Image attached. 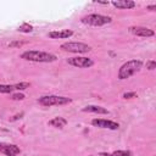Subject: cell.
<instances>
[{
	"label": "cell",
	"mask_w": 156,
	"mask_h": 156,
	"mask_svg": "<svg viewBox=\"0 0 156 156\" xmlns=\"http://www.w3.org/2000/svg\"><path fill=\"white\" fill-rule=\"evenodd\" d=\"M143 65H144V62L141 60H136V58L124 62L118 69V79L123 80V79L130 78L132 76H134L143 68Z\"/></svg>",
	"instance_id": "obj_2"
},
{
	"label": "cell",
	"mask_w": 156,
	"mask_h": 156,
	"mask_svg": "<svg viewBox=\"0 0 156 156\" xmlns=\"http://www.w3.org/2000/svg\"><path fill=\"white\" fill-rule=\"evenodd\" d=\"M15 89V84L10 85V84H0V93L1 94H10L12 93Z\"/></svg>",
	"instance_id": "obj_15"
},
{
	"label": "cell",
	"mask_w": 156,
	"mask_h": 156,
	"mask_svg": "<svg viewBox=\"0 0 156 156\" xmlns=\"http://www.w3.org/2000/svg\"><path fill=\"white\" fill-rule=\"evenodd\" d=\"M146 68L150 69V71L155 69V68H156V61H155V60H149V61H146Z\"/></svg>",
	"instance_id": "obj_18"
},
{
	"label": "cell",
	"mask_w": 156,
	"mask_h": 156,
	"mask_svg": "<svg viewBox=\"0 0 156 156\" xmlns=\"http://www.w3.org/2000/svg\"><path fill=\"white\" fill-rule=\"evenodd\" d=\"M72 100L66 96H58V95H44L38 99V102L43 106H61V105H67Z\"/></svg>",
	"instance_id": "obj_4"
},
{
	"label": "cell",
	"mask_w": 156,
	"mask_h": 156,
	"mask_svg": "<svg viewBox=\"0 0 156 156\" xmlns=\"http://www.w3.org/2000/svg\"><path fill=\"white\" fill-rule=\"evenodd\" d=\"M0 152L5 154L6 156H16V155L21 154V149H20V146H17L15 144L0 143Z\"/></svg>",
	"instance_id": "obj_9"
},
{
	"label": "cell",
	"mask_w": 156,
	"mask_h": 156,
	"mask_svg": "<svg viewBox=\"0 0 156 156\" xmlns=\"http://www.w3.org/2000/svg\"><path fill=\"white\" fill-rule=\"evenodd\" d=\"M73 35V30L72 29H61V30H52L49 32L48 37L51 39H67L71 38Z\"/></svg>",
	"instance_id": "obj_10"
},
{
	"label": "cell",
	"mask_w": 156,
	"mask_h": 156,
	"mask_svg": "<svg viewBox=\"0 0 156 156\" xmlns=\"http://www.w3.org/2000/svg\"><path fill=\"white\" fill-rule=\"evenodd\" d=\"M129 32L136 37H143V38H149V37H154L155 32L147 27H141V26H133L129 27Z\"/></svg>",
	"instance_id": "obj_8"
},
{
	"label": "cell",
	"mask_w": 156,
	"mask_h": 156,
	"mask_svg": "<svg viewBox=\"0 0 156 156\" xmlns=\"http://www.w3.org/2000/svg\"><path fill=\"white\" fill-rule=\"evenodd\" d=\"M21 58L26 60V61H32V62H54L57 60V56L51 54V52H46V51H40V50H27L21 54Z\"/></svg>",
	"instance_id": "obj_1"
},
{
	"label": "cell",
	"mask_w": 156,
	"mask_h": 156,
	"mask_svg": "<svg viewBox=\"0 0 156 156\" xmlns=\"http://www.w3.org/2000/svg\"><path fill=\"white\" fill-rule=\"evenodd\" d=\"M115 7L117 9H123V10H129L135 7V2L132 0H117V1H112L111 2Z\"/></svg>",
	"instance_id": "obj_12"
},
{
	"label": "cell",
	"mask_w": 156,
	"mask_h": 156,
	"mask_svg": "<svg viewBox=\"0 0 156 156\" xmlns=\"http://www.w3.org/2000/svg\"><path fill=\"white\" fill-rule=\"evenodd\" d=\"M91 124L94 127L104 128V129H110V130H117L119 128V124L115 121L111 119H104V118H94L91 121Z\"/></svg>",
	"instance_id": "obj_7"
},
{
	"label": "cell",
	"mask_w": 156,
	"mask_h": 156,
	"mask_svg": "<svg viewBox=\"0 0 156 156\" xmlns=\"http://www.w3.org/2000/svg\"><path fill=\"white\" fill-rule=\"evenodd\" d=\"M29 87H30V83H28V82H20V83L15 84V89L16 90H24V89H27Z\"/></svg>",
	"instance_id": "obj_17"
},
{
	"label": "cell",
	"mask_w": 156,
	"mask_h": 156,
	"mask_svg": "<svg viewBox=\"0 0 156 156\" xmlns=\"http://www.w3.org/2000/svg\"><path fill=\"white\" fill-rule=\"evenodd\" d=\"M67 63L78 68H89L94 65V61L89 57H84V56H74V57H69L67 58Z\"/></svg>",
	"instance_id": "obj_6"
},
{
	"label": "cell",
	"mask_w": 156,
	"mask_h": 156,
	"mask_svg": "<svg viewBox=\"0 0 156 156\" xmlns=\"http://www.w3.org/2000/svg\"><path fill=\"white\" fill-rule=\"evenodd\" d=\"M100 156H133V154L129 150H117V151H113L111 154L101 152Z\"/></svg>",
	"instance_id": "obj_14"
},
{
	"label": "cell",
	"mask_w": 156,
	"mask_h": 156,
	"mask_svg": "<svg viewBox=\"0 0 156 156\" xmlns=\"http://www.w3.org/2000/svg\"><path fill=\"white\" fill-rule=\"evenodd\" d=\"M26 96L21 93H17V94H12V100H23Z\"/></svg>",
	"instance_id": "obj_19"
},
{
	"label": "cell",
	"mask_w": 156,
	"mask_h": 156,
	"mask_svg": "<svg viewBox=\"0 0 156 156\" xmlns=\"http://www.w3.org/2000/svg\"><path fill=\"white\" fill-rule=\"evenodd\" d=\"M123 98H124V99L136 98V93H134V91H132V93H124V94H123Z\"/></svg>",
	"instance_id": "obj_20"
},
{
	"label": "cell",
	"mask_w": 156,
	"mask_h": 156,
	"mask_svg": "<svg viewBox=\"0 0 156 156\" xmlns=\"http://www.w3.org/2000/svg\"><path fill=\"white\" fill-rule=\"evenodd\" d=\"M146 9L150 10V11H155V10H156V5H150V6H147Z\"/></svg>",
	"instance_id": "obj_21"
},
{
	"label": "cell",
	"mask_w": 156,
	"mask_h": 156,
	"mask_svg": "<svg viewBox=\"0 0 156 156\" xmlns=\"http://www.w3.org/2000/svg\"><path fill=\"white\" fill-rule=\"evenodd\" d=\"M82 111L83 112L98 113V115H108V110H106L105 107H101V106H96V105H88V106L83 107Z\"/></svg>",
	"instance_id": "obj_11"
},
{
	"label": "cell",
	"mask_w": 156,
	"mask_h": 156,
	"mask_svg": "<svg viewBox=\"0 0 156 156\" xmlns=\"http://www.w3.org/2000/svg\"><path fill=\"white\" fill-rule=\"evenodd\" d=\"M61 50L68 51V52H74V54H85L91 50V48L85 44V43H79V41H68L63 43L60 46Z\"/></svg>",
	"instance_id": "obj_5"
},
{
	"label": "cell",
	"mask_w": 156,
	"mask_h": 156,
	"mask_svg": "<svg viewBox=\"0 0 156 156\" xmlns=\"http://www.w3.org/2000/svg\"><path fill=\"white\" fill-rule=\"evenodd\" d=\"M67 123H68V121L63 117H54L52 119L49 121L48 124L51 126V127H55V128H63Z\"/></svg>",
	"instance_id": "obj_13"
},
{
	"label": "cell",
	"mask_w": 156,
	"mask_h": 156,
	"mask_svg": "<svg viewBox=\"0 0 156 156\" xmlns=\"http://www.w3.org/2000/svg\"><path fill=\"white\" fill-rule=\"evenodd\" d=\"M17 30H18V32H22V33H30V32L33 30V27H32L30 24H28V23H22V24L18 27Z\"/></svg>",
	"instance_id": "obj_16"
},
{
	"label": "cell",
	"mask_w": 156,
	"mask_h": 156,
	"mask_svg": "<svg viewBox=\"0 0 156 156\" xmlns=\"http://www.w3.org/2000/svg\"><path fill=\"white\" fill-rule=\"evenodd\" d=\"M82 23L88 24V26H93V27H101L105 24L111 23L112 18L110 16H105V15H100V13H90L88 16L82 17Z\"/></svg>",
	"instance_id": "obj_3"
}]
</instances>
